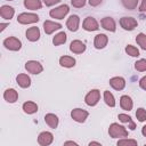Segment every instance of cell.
<instances>
[{"mask_svg":"<svg viewBox=\"0 0 146 146\" xmlns=\"http://www.w3.org/2000/svg\"><path fill=\"white\" fill-rule=\"evenodd\" d=\"M108 135L112 138H124L128 137V130L119 123H112L108 128Z\"/></svg>","mask_w":146,"mask_h":146,"instance_id":"obj_1","label":"cell"},{"mask_svg":"<svg viewBox=\"0 0 146 146\" xmlns=\"http://www.w3.org/2000/svg\"><path fill=\"white\" fill-rule=\"evenodd\" d=\"M39 21V16L32 13H22L17 16V22L19 24H32Z\"/></svg>","mask_w":146,"mask_h":146,"instance_id":"obj_2","label":"cell"},{"mask_svg":"<svg viewBox=\"0 0 146 146\" xmlns=\"http://www.w3.org/2000/svg\"><path fill=\"white\" fill-rule=\"evenodd\" d=\"M99 99H100V91L98 89L90 90L86 95V97H84V102H86V104L88 106H95V105H97V103L99 102Z\"/></svg>","mask_w":146,"mask_h":146,"instance_id":"obj_3","label":"cell"},{"mask_svg":"<svg viewBox=\"0 0 146 146\" xmlns=\"http://www.w3.org/2000/svg\"><path fill=\"white\" fill-rule=\"evenodd\" d=\"M3 46L11 51H17L22 48V42L19 39L15 38V36H9L7 39L3 40Z\"/></svg>","mask_w":146,"mask_h":146,"instance_id":"obj_4","label":"cell"},{"mask_svg":"<svg viewBox=\"0 0 146 146\" xmlns=\"http://www.w3.org/2000/svg\"><path fill=\"white\" fill-rule=\"evenodd\" d=\"M68 6L67 5H62V6H59V7H57V8H54V9H51L50 11H49V15H50V17H52V18H56V19H63L65 16H66V14L68 13Z\"/></svg>","mask_w":146,"mask_h":146,"instance_id":"obj_5","label":"cell"},{"mask_svg":"<svg viewBox=\"0 0 146 146\" xmlns=\"http://www.w3.org/2000/svg\"><path fill=\"white\" fill-rule=\"evenodd\" d=\"M88 115H89L88 111L82 110V108H74V110H72V112H71V117H72L74 121L79 122V123L84 122V121L87 120Z\"/></svg>","mask_w":146,"mask_h":146,"instance_id":"obj_6","label":"cell"},{"mask_svg":"<svg viewBox=\"0 0 146 146\" xmlns=\"http://www.w3.org/2000/svg\"><path fill=\"white\" fill-rule=\"evenodd\" d=\"M25 70L31 74H40L43 71V67L36 60H29L25 63Z\"/></svg>","mask_w":146,"mask_h":146,"instance_id":"obj_7","label":"cell"},{"mask_svg":"<svg viewBox=\"0 0 146 146\" xmlns=\"http://www.w3.org/2000/svg\"><path fill=\"white\" fill-rule=\"evenodd\" d=\"M120 25H121V27L123 30L132 31L135 27H137L138 23H137V21L133 17H127V16H124V17H122L120 19Z\"/></svg>","mask_w":146,"mask_h":146,"instance_id":"obj_8","label":"cell"},{"mask_svg":"<svg viewBox=\"0 0 146 146\" xmlns=\"http://www.w3.org/2000/svg\"><path fill=\"white\" fill-rule=\"evenodd\" d=\"M82 26H83V29H84L86 31H89V32H91V31H96V30L99 29L98 22H97L94 17H91V16H88V17L84 18Z\"/></svg>","mask_w":146,"mask_h":146,"instance_id":"obj_9","label":"cell"},{"mask_svg":"<svg viewBox=\"0 0 146 146\" xmlns=\"http://www.w3.org/2000/svg\"><path fill=\"white\" fill-rule=\"evenodd\" d=\"M52 140H54V136L49 131H42L38 137V143L41 146H48L52 143Z\"/></svg>","mask_w":146,"mask_h":146,"instance_id":"obj_10","label":"cell"},{"mask_svg":"<svg viewBox=\"0 0 146 146\" xmlns=\"http://www.w3.org/2000/svg\"><path fill=\"white\" fill-rule=\"evenodd\" d=\"M107 42H108V38L106 34H97L95 36V40H94V46L96 49H103L107 46Z\"/></svg>","mask_w":146,"mask_h":146,"instance_id":"obj_11","label":"cell"},{"mask_svg":"<svg viewBox=\"0 0 146 146\" xmlns=\"http://www.w3.org/2000/svg\"><path fill=\"white\" fill-rule=\"evenodd\" d=\"M79 24H80V18H79L78 15H72V16H70V17L67 18V21H66V26H67V29H68L70 31H72V32L78 31Z\"/></svg>","mask_w":146,"mask_h":146,"instance_id":"obj_12","label":"cell"},{"mask_svg":"<svg viewBox=\"0 0 146 146\" xmlns=\"http://www.w3.org/2000/svg\"><path fill=\"white\" fill-rule=\"evenodd\" d=\"M102 24V27L105 29L106 31H110V32H115L116 30V24H115V21L112 18V17H104L100 22Z\"/></svg>","mask_w":146,"mask_h":146,"instance_id":"obj_13","label":"cell"},{"mask_svg":"<svg viewBox=\"0 0 146 146\" xmlns=\"http://www.w3.org/2000/svg\"><path fill=\"white\" fill-rule=\"evenodd\" d=\"M25 34H26L27 40L31 41V42L38 41V40L40 39V30H39V27H36V26H32V27L27 29Z\"/></svg>","mask_w":146,"mask_h":146,"instance_id":"obj_14","label":"cell"},{"mask_svg":"<svg viewBox=\"0 0 146 146\" xmlns=\"http://www.w3.org/2000/svg\"><path fill=\"white\" fill-rule=\"evenodd\" d=\"M70 50L74 54H82L86 50V44L80 40H73L70 44Z\"/></svg>","mask_w":146,"mask_h":146,"instance_id":"obj_15","label":"cell"},{"mask_svg":"<svg viewBox=\"0 0 146 146\" xmlns=\"http://www.w3.org/2000/svg\"><path fill=\"white\" fill-rule=\"evenodd\" d=\"M110 84L115 90H122L125 87V80L122 76H114L110 79Z\"/></svg>","mask_w":146,"mask_h":146,"instance_id":"obj_16","label":"cell"},{"mask_svg":"<svg viewBox=\"0 0 146 146\" xmlns=\"http://www.w3.org/2000/svg\"><path fill=\"white\" fill-rule=\"evenodd\" d=\"M62 27V25L59 23H55L51 21H46L43 23V30L46 34H51L52 32H55L56 30H59Z\"/></svg>","mask_w":146,"mask_h":146,"instance_id":"obj_17","label":"cell"},{"mask_svg":"<svg viewBox=\"0 0 146 146\" xmlns=\"http://www.w3.org/2000/svg\"><path fill=\"white\" fill-rule=\"evenodd\" d=\"M120 106L124 111H131L132 106H133V102H132L131 97H129L128 95L121 96V98H120Z\"/></svg>","mask_w":146,"mask_h":146,"instance_id":"obj_18","label":"cell"},{"mask_svg":"<svg viewBox=\"0 0 146 146\" xmlns=\"http://www.w3.org/2000/svg\"><path fill=\"white\" fill-rule=\"evenodd\" d=\"M16 81L18 83V86L21 88H29L31 86V79L27 74H24V73H21L16 76Z\"/></svg>","mask_w":146,"mask_h":146,"instance_id":"obj_19","label":"cell"},{"mask_svg":"<svg viewBox=\"0 0 146 146\" xmlns=\"http://www.w3.org/2000/svg\"><path fill=\"white\" fill-rule=\"evenodd\" d=\"M3 98L6 102L8 103H15L17 99H18V92L13 89V88H9L7 89L5 92H3Z\"/></svg>","mask_w":146,"mask_h":146,"instance_id":"obj_20","label":"cell"},{"mask_svg":"<svg viewBox=\"0 0 146 146\" xmlns=\"http://www.w3.org/2000/svg\"><path fill=\"white\" fill-rule=\"evenodd\" d=\"M14 14H15V10H14L13 7L6 6V5L1 6V8H0V16H1L2 18H5V19H10V18H13Z\"/></svg>","mask_w":146,"mask_h":146,"instance_id":"obj_21","label":"cell"},{"mask_svg":"<svg viewBox=\"0 0 146 146\" xmlns=\"http://www.w3.org/2000/svg\"><path fill=\"white\" fill-rule=\"evenodd\" d=\"M44 121L49 125V128H51V129H56L57 125H58V116L52 114V113L46 114L44 115Z\"/></svg>","mask_w":146,"mask_h":146,"instance_id":"obj_22","label":"cell"},{"mask_svg":"<svg viewBox=\"0 0 146 146\" xmlns=\"http://www.w3.org/2000/svg\"><path fill=\"white\" fill-rule=\"evenodd\" d=\"M59 64L63 67L70 68V67H73L75 65V59L73 57H71V56H62L59 58Z\"/></svg>","mask_w":146,"mask_h":146,"instance_id":"obj_23","label":"cell"},{"mask_svg":"<svg viewBox=\"0 0 146 146\" xmlns=\"http://www.w3.org/2000/svg\"><path fill=\"white\" fill-rule=\"evenodd\" d=\"M23 111L26 114H33L38 111V105L34 102H25L23 104Z\"/></svg>","mask_w":146,"mask_h":146,"instance_id":"obj_24","label":"cell"},{"mask_svg":"<svg viewBox=\"0 0 146 146\" xmlns=\"http://www.w3.org/2000/svg\"><path fill=\"white\" fill-rule=\"evenodd\" d=\"M24 6L31 10H38L41 8V0H24Z\"/></svg>","mask_w":146,"mask_h":146,"instance_id":"obj_25","label":"cell"},{"mask_svg":"<svg viewBox=\"0 0 146 146\" xmlns=\"http://www.w3.org/2000/svg\"><path fill=\"white\" fill-rule=\"evenodd\" d=\"M66 39H67L66 33H65V32H59V33H57V34L54 36L52 43H54L55 46H60V44H63V43L66 42Z\"/></svg>","mask_w":146,"mask_h":146,"instance_id":"obj_26","label":"cell"},{"mask_svg":"<svg viewBox=\"0 0 146 146\" xmlns=\"http://www.w3.org/2000/svg\"><path fill=\"white\" fill-rule=\"evenodd\" d=\"M104 102H105V104L108 105L110 107H114L115 104H116L113 94L110 92L108 90H105V91H104Z\"/></svg>","mask_w":146,"mask_h":146,"instance_id":"obj_27","label":"cell"},{"mask_svg":"<svg viewBox=\"0 0 146 146\" xmlns=\"http://www.w3.org/2000/svg\"><path fill=\"white\" fill-rule=\"evenodd\" d=\"M117 119L121 121V122H123V123H129L130 124V130H135L136 129V124H135V122L131 120V117L129 116V115H127V114H119L117 115Z\"/></svg>","mask_w":146,"mask_h":146,"instance_id":"obj_28","label":"cell"},{"mask_svg":"<svg viewBox=\"0 0 146 146\" xmlns=\"http://www.w3.org/2000/svg\"><path fill=\"white\" fill-rule=\"evenodd\" d=\"M136 42L140 46V48H141L143 50H146V34L139 33V34L136 36Z\"/></svg>","mask_w":146,"mask_h":146,"instance_id":"obj_29","label":"cell"},{"mask_svg":"<svg viewBox=\"0 0 146 146\" xmlns=\"http://www.w3.org/2000/svg\"><path fill=\"white\" fill-rule=\"evenodd\" d=\"M125 52L131 57H138L139 56V50L135 46H131V44H128L125 47Z\"/></svg>","mask_w":146,"mask_h":146,"instance_id":"obj_30","label":"cell"},{"mask_svg":"<svg viewBox=\"0 0 146 146\" xmlns=\"http://www.w3.org/2000/svg\"><path fill=\"white\" fill-rule=\"evenodd\" d=\"M121 1H122V5L124 6V8L129 9V10L135 9L138 5V0H121Z\"/></svg>","mask_w":146,"mask_h":146,"instance_id":"obj_31","label":"cell"},{"mask_svg":"<svg viewBox=\"0 0 146 146\" xmlns=\"http://www.w3.org/2000/svg\"><path fill=\"white\" fill-rule=\"evenodd\" d=\"M128 145H131V146H136L137 145V140L135 139H128V138H122L117 141V146H128Z\"/></svg>","mask_w":146,"mask_h":146,"instance_id":"obj_32","label":"cell"},{"mask_svg":"<svg viewBox=\"0 0 146 146\" xmlns=\"http://www.w3.org/2000/svg\"><path fill=\"white\" fill-rule=\"evenodd\" d=\"M136 117L138 119L139 122L146 121V110L143 108V107H139V108L136 111Z\"/></svg>","mask_w":146,"mask_h":146,"instance_id":"obj_33","label":"cell"},{"mask_svg":"<svg viewBox=\"0 0 146 146\" xmlns=\"http://www.w3.org/2000/svg\"><path fill=\"white\" fill-rule=\"evenodd\" d=\"M135 68H136L137 71H139V72L146 71V59L141 58V59L137 60V62L135 63Z\"/></svg>","mask_w":146,"mask_h":146,"instance_id":"obj_34","label":"cell"},{"mask_svg":"<svg viewBox=\"0 0 146 146\" xmlns=\"http://www.w3.org/2000/svg\"><path fill=\"white\" fill-rule=\"evenodd\" d=\"M86 1L87 0H71V3L75 8H81V7H83L86 5Z\"/></svg>","mask_w":146,"mask_h":146,"instance_id":"obj_35","label":"cell"},{"mask_svg":"<svg viewBox=\"0 0 146 146\" xmlns=\"http://www.w3.org/2000/svg\"><path fill=\"white\" fill-rule=\"evenodd\" d=\"M43 1V3L46 5V6H48V7H50V6H54V5H56V3H58L60 0H42Z\"/></svg>","mask_w":146,"mask_h":146,"instance_id":"obj_36","label":"cell"},{"mask_svg":"<svg viewBox=\"0 0 146 146\" xmlns=\"http://www.w3.org/2000/svg\"><path fill=\"white\" fill-rule=\"evenodd\" d=\"M139 87L146 91V75L143 76V78L139 80Z\"/></svg>","mask_w":146,"mask_h":146,"instance_id":"obj_37","label":"cell"},{"mask_svg":"<svg viewBox=\"0 0 146 146\" xmlns=\"http://www.w3.org/2000/svg\"><path fill=\"white\" fill-rule=\"evenodd\" d=\"M139 10H140L141 13H146V0H143V1H141V5H140V7H139Z\"/></svg>","mask_w":146,"mask_h":146,"instance_id":"obj_38","label":"cell"},{"mask_svg":"<svg viewBox=\"0 0 146 146\" xmlns=\"http://www.w3.org/2000/svg\"><path fill=\"white\" fill-rule=\"evenodd\" d=\"M88 1H89L90 6H92V7H96L102 2V0H88Z\"/></svg>","mask_w":146,"mask_h":146,"instance_id":"obj_39","label":"cell"},{"mask_svg":"<svg viewBox=\"0 0 146 146\" xmlns=\"http://www.w3.org/2000/svg\"><path fill=\"white\" fill-rule=\"evenodd\" d=\"M7 26H8V24H7V23H1V24H0V31L2 32Z\"/></svg>","mask_w":146,"mask_h":146,"instance_id":"obj_40","label":"cell"},{"mask_svg":"<svg viewBox=\"0 0 146 146\" xmlns=\"http://www.w3.org/2000/svg\"><path fill=\"white\" fill-rule=\"evenodd\" d=\"M141 133H143V136H144V137H146V124L141 128Z\"/></svg>","mask_w":146,"mask_h":146,"instance_id":"obj_41","label":"cell"},{"mask_svg":"<svg viewBox=\"0 0 146 146\" xmlns=\"http://www.w3.org/2000/svg\"><path fill=\"white\" fill-rule=\"evenodd\" d=\"M64 145H78L75 141H65Z\"/></svg>","mask_w":146,"mask_h":146,"instance_id":"obj_42","label":"cell"},{"mask_svg":"<svg viewBox=\"0 0 146 146\" xmlns=\"http://www.w3.org/2000/svg\"><path fill=\"white\" fill-rule=\"evenodd\" d=\"M89 145H90V146H91V145H99V146H100V143H98V141H90Z\"/></svg>","mask_w":146,"mask_h":146,"instance_id":"obj_43","label":"cell"},{"mask_svg":"<svg viewBox=\"0 0 146 146\" xmlns=\"http://www.w3.org/2000/svg\"><path fill=\"white\" fill-rule=\"evenodd\" d=\"M7 1H13V0H7Z\"/></svg>","mask_w":146,"mask_h":146,"instance_id":"obj_44","label":"cell"}]
</instances>
